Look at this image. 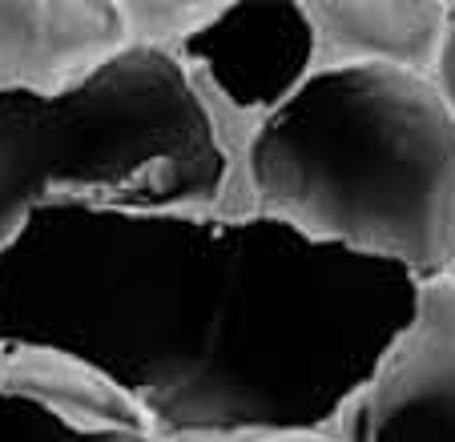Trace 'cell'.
Wrapping results in <instances>:
<instances>
[{"label":"cell","instance_id":"1","mask_svg":"<svg viewBox=\"0 0 455 442\" xmlns=\"http://www.w3.org/2000/svg\"><path fill=\"white\" fill-rule=\"evenodd\" d=\"M419 281L270 217L41 209L0 249V342L101 370L162 442L331 430Z\"/></svg>","mask_w":455,"mask_h":442},{"label":"cell","instance_id":"2","mask_svg":"<svg viewBox=\"0 0 455 442\" xmlns=\"http://www.w3.org/2000/svg\"><path fill=\"white\" fill-rule=\"evenodd\" d=\"M214 217H270L415 281L455 278V113L427 73H310Z\"/></svg>","mask_w":455,"mask_h":442},{"label":"cell","instance_id":"3","mask_svg":"<svg viewBox=\"0 0 455 442\" xmlns=\"http://www.w3.org/2000/svg\"><path fill=\"white\" fill-rule=\"evenodd\" d=\"M226 162L170 52L125 44L49 97H0V249L41 209L214 213Z\"/></svg>","mask_w":455,"mask_h":442},{"label":"cell","instance_id":"4","mask_svg":"<svg viewBox=\"0 0 455 442\" xmlns=\"http://www.w3.org/2000/svg\"><path fill=\"white\" fill-rule=\"evenodd\" d=\"M170 57L186 73L214 129L226 162V197L238 185L258 129L315 73V36L302 0L222 4L218 17L198 33H189Z\"/></svg>","mask_w":455,"mask_h":442},{"label":"cell","instance_id":"5","mask_svg":"<svg viewBox=\"0 0 455 442\" xmlns=\"http://www.w3.org/2000/svg\"><path fill=\"white\" fill-rule=\"evenodd\" d=\"M339 442H455V278L419 281L407 330L335 414Z\"/></svg>","mask_w":455,"mask_h":442},{"label":"cell","instance_id":"6","mask_svg":"<svg viewBox=\"0 0 455 442\" xmlns=\"http://www.w3.org/2000/svg\"><path fill=\"white\" fill-rule=\"evenodd\" d=\"M125 44L117 0H0V97L60 93Z\"/></svg>","mask_w":455,"mask_h":442},{"label":"cell","instance_id":"7","mask_svg":"<svg viewBox=\"0 0 455 442\" xmlns=\"http://www.w3.org/2000/svg\"><path fill=\"white\" fill-rule=\"evenodd\" d=\"M302 12L315 36V73L387 65L431 77L447 0H302Z\"/></svg>","mask_w":455,"mask_h":442},{"label":"cell","instance_id":"8","mask_svg":"<svg viewBox=\"0 0 455 442\" xmlns=\"http://www.w3.org/2000/svg\"><path fill=\"white\" fill-rule=\"evenodd\" d=\"M0 391L20 394L81 430H117L154 438L146 414L125 391H117L89 362L57 354V350L0 342Z\"/></svg>","mask_w":455,"mask_h":442},{"label":"cell","instance_id":"9","mask_svg":"<svg viewBox=\"0 0 455 442\" xmlns=\"http://www.w3.org/2000/svg\"><path fill=\"white\" fill-rule=\"evenodd\" d=\"M218 9L222 4H210V0H117L129 44L157 52H173L189 33L210 25Z\"/></svg>","mask_w":455,"mask_h":442},{"label":"cell","instance_id":"10","mask_svg":"<svg viewBox=\"0 0 455 442\" xmlns=\"http://www.w3.org/2000/svg\"><path fill=\"white\" fill-rule=\"evenodd\" d=\"M0 442H162L149 434H117V430H81L57 418L52 410L0 391Z\"/></svg>","mask_w":455,"mask_h":442},{"label":"cell","instance_id":"11","mask_svg":"<svg viewBox=\"0 0 455 442\" xmlns=\"http://www.w3.org/2000/svg\"><path fill=\"white\" fill-rule=\"evenodd\" d=\"M431 81H435L439 97L447 109L455 113V0H447V20H443V41H439L435 65H431Z\"/></svg>","mask_w":455,"mask_h":442},{"label":"cell","instance_id":"12","mask_svg":"<svg viewBox=\"0 0 455 442\" xmlns=\"http://www.w3.org/2000/svg\"><path fill=\"white\" fill-rule=\"evenodd\" d=\"M230 442H339L331 430H283V434H258V438H230Z\"/></svg>","mask_w":455,"mask_h":442}]
</instances>
